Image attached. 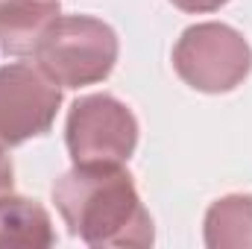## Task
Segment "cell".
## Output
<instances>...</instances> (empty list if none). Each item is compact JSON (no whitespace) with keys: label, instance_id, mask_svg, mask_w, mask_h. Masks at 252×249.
<instances>
[{"label":"cell","instance_id":"6da1fadb","mask_svg":"<svg viewBox=\"0 0 252 249\" xmlns=\"http://www.w3.org/2000/svg\"><path fill=\"white\" fill-rule=\"evenodd\" d=\"M53 202L73 238L88 247H150L153 217L124 164H73L53 185Z\"/></svg>","mask_w":252,"mask_h":249},{"label":"cell","instance_id":"7a4b0ae2","mask_svg":"<svg viewBox=\"0 0 252 249\" xmlns=\"http://www.w3.org/2000/svg\"><path fill=\"white\" fill-rule=\"evenodd\" d=\"M118 32L91 15H59L38 38L32 59L59 88L103 82L118 64Z\"/></svg>","mask_w":252,"mask_h":249},{"label":"cell","instance_id":"3957f363","mask_svg":"<svg viewBox=\"0 0 252 249\" xmlns=\"http://www.w3.org/2000/svg\"><path fill=\"white\" fill-rule=\"evenodd\" d=\"M173 67L179 79L193 91L226 94L250 76L252 47L229 24H193L179 35L173 47Z\"/></svg>","mask_w":252,"mask_h":249},{"label":"cell","instance_id":"277c9868","mask_svg":"<svg viewBox=\"0 0 252 249\" xmlns=\"http://www.w3.org/2000/svg\"><path fill=\"white\" fill-rule=\"evenodd\" d=\"M73 164H126L138 147V121L112 94L79 97L64 121Z\"/></svg>","mask_w":252,"mask_h":249},{"label":"cell","instance_id":"5b68a950","mask_svg":"<svg viewBox=\"0 0 252 249\" xmlns=\"http://www.w3.org/2000/svg\"><path fill=\"white\" fill-rule=\"evenodd\" d=\"M62 106V88L27 62L0 67V150L27 144L53 129Z\"/></svg>","mask_w":252,"mask_h":249},{"label":"cell","instance_id":"8992f818","mask_svg":"<svg viewBox=\"0 0 252 249\" xmlns=\"http://www.w3.org/2000/svg\"><path fill=\"white\" fill-rule=\"evenodd\" d=\"M59 18V0H0V53L30 56Z\"/></svg>","mask_w":252,"mask_h":249},{"label":"cell","instance_id":"52a82bcc","mask_svg":"<svg viewBox=\"0 0 252 249\" xmlns=\"http://www.w3.org/2000/svg\"><path fill=\"white\" fill-rule=\"evenodd\" d=\"M56 244L53 220L44 205L27 196H0V247L47 249Z\"/></svg>","mask_w":252,"mask_h":249},{"label":"cell","instance_id":"ba28073f","mask_svg":"<svg viewBox=\"0 0 252 249\" xmlns=\"http://www.w3.org/2000/svg\"><path fill=\"white\" fill-rule=\"evenodd\" d=\"M208 249H252V193H229L205 211Z\"/></svg>","mask_w":252,"mask_h":249},{"label":"cell","instance_id":"9c48e42d","mask_svg":"<svg viewBox=\"0 0 252 249\" xmlns=\"http://www.w3.org/2000/svg\"><path fill=\"white\" fill-rule=\"evenodd\" d=\"M176 9L190 12V15H202V12H217L220 6H226L229 0H170Z\"/></svg>","mask_w":252,"mask_h":249},{"label":"cell","instance_id":"30bf717a","mask_svg":"<svg viewBox=\"0 0 252 249\" xmlns=\"http://www.w3.org/2000/svg\"><path fill=\"white\" fill-rule=\"evenodd\" d=\"M15 185V170H12V158L6 156V150H0V196L12 193Z\"/></svg>","mask_w":252,"mask_h":249}]
</instances>
